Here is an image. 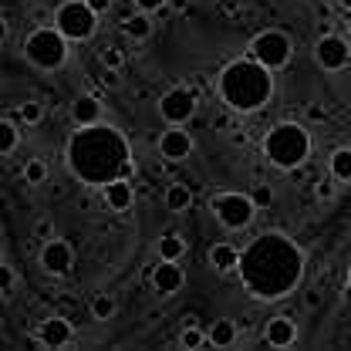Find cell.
Instances as JSON below:
<instances>
[{"label":"cell","mask_w":351,"mask_h":351,"mask_svg":"<svg viewBox=\"0 0 351 351\" xmlns=\"http://www.w3.org/2000/svg\"><path fill=\"white\" fill-rule=\"evenodd\" d=\"M240 280L257 301H284L301 287L304 250L287 233H261L240 254Z\"/></svg>","instance_id":"cell-1"},{"label":"cell","mask_w":351,"mask_h":351,"mask_svg":"<svg viewBox=\"0 0 351 351\" xmlns=\"http://www.w3.org/2000/svg\"><path fill=\"white\" fill-rule=\"evenodd\" d=\"M64 159H68L71 176L85 186H108V182L129 176L132 169V152L125 135L105 122L78 125L71 132V138L64 145Z\"/></svg>","instance_id":"cell-2"},{"label":"cell","mask_w":351,"mask_h":351,"mask_svg":"<svg viewBox=\"0 0 351 351\" xmlns=\"http://www.w3.org/2000/svg\"><path fill=\"white\" fill-rule=\"evenodd\" d=\"M217 95L223 105L237 115H250L261 112L263 105L274 98V71L261 64L257 58H237L230 61L217 78Z\"/></svg>","instance_id":"cell-3"},{"label":"cell","mask_w":351,"mask_h":351,"mask_svg":"<svg viewBox=\"0 0 351 351\" xmlns=\"http://www.w3.org/2000/svg\"><path fill=\"white\" fill-rule=\"evenodd\" d=\"M263 156L270 166L294 173L311 156V135L301 122H280L263 135Z\"/></svg>","instance_id":"cell-4"},{"label":"cell","mask_w":351,"mask_h":351,"mask_svg":"<svg viewBox=\"0 0 351 351\" xmlns=\"http://www.w3.org/2000/svg\"><path fill=\"white\" fill-rule=\"evenodd\" d=\"M24 58L41 71H58L68 61V38L58 27H38L24 38Z\"/></svg>","instance_id":"cell-5"},{"label":"cell","mask_w":351,"mask_h":351,"mask_svg":"<svg viewBox=\"0 0 351 351\" xmlns=\"http://www.w3.org/2000/svg\"><path fill=\"white\" fill-rule=\"evenodd\" d=\"M54 27L68 38V41H88L98 27V14L88 7V0H64L54 10Z\"/></svg>","instance_id":"cell-6"},{"label":"cell","mask_w":351,"mask_h":351,"mask_svg":"<svg viewBox=\"0 0 351 351\" xmlns=\"http://www.w3.org/2000/svg\"><path fill=\"white\" fill-rule=\"evenodd\" d=\"M210 210L226 230H243L257 217V203L250 199V193H217L210 199Z\"/></svg>","instance_id":"cell-7"},{"label":"cell","mask_w":351,"mask_h":351,"mask_svg":"<svg viewBox=\"0 0 351 351\" xmlns=\"http://www.w3.org/2000/svg\"><path fill=\"white\" fill-rule=\"evenodd\" d=\"M291 54H294V44H291V38H287L284 31H277V27L261 31V34L250 41V58H257V61H261V64H267L270 71L287 68Z\"/></svg>","instance_id":"cell-8"},{"label":"cell","mask_w":351,"mask_h":351,"mask_svg":"<svg viewBox=\"0 0 351 351\" xmlns=\"http://www.w3.org/2000/svg\"><path fill=\"white\" fill-rule=\"evenodd\" d=\"M196 108H199V95H196V88H169L162 98H159V115L169 122V125H182V122H189L193 115H196Z\"/></svg>","instance_id":"cell-9"},{"label":"cell","mask_w":351,"mask_h":351,"mask_svg":"<svg viewBox=\"0 0 351 351\" xmlns=\"http://www.w3.org/2000/svg\"><path fill=\"white\" fill-rule=\"evenodd\" d=\"M314 58L324 71H341L351 61V44L345 38H338V34H321L317 44H314Z\"/></svg>","instance_id":"cell-10"},{"label":"cell","mask_w":351,"mask_h":351,"mask_svg":"<svg viewBox=\"0 0 351 351\" xmlns=\"http://www.w3.org/2000/svg\"><path fill=\"white\" fill-rule=\"evenodd\" d=\"M71 263H75V250H71V243L68 240H58V237H51L47 243L41 247V267L47 274H68L71 270Z\"/></svg>","instance_id":"cell-11"},{"label":"cell","mask_w":351,"mask_h":351,"mask_svg":"<svg viewBox=\"0 0 351 351\" xmlns=\"http://www.w3.org/2000/svg\"><path fill=\"white\" fill-rule=\"evenodd\" d=\"M152 287H156V294H162V298H169V294H179L182 291V284H186V274H182V267L179 261H159L152 267Z\"/></svg>","instance_id":"cell-12"},{"label":"cell","mask_w":351,"mask_h":351,"mask_svg":"<svg viewBox=\"0 0 351 351\" xmlns=\"http://www.w3.org/2000/svg\"><path fill=\"white\" fill-rule=\"evenodd\" d=\"M189 152H193V135L186 129L173 125L169 132H162V138H159V156H162L166 162H182V159H189Z\"/></svg>","instance_id":"cell-13"},{"label":"cell","mask_w":351,"mask_h":351,"mask_svg":"<svg viewBox=\"0 0 351 351\" xmlns=\"http://www.w3.org/2000/svg\"><path fill=\"white\" fill-rule=\"evenodd\" d=\"M75 338V328H71V321L68 317H47L41 324V331H38V345L44 348H64L68 341Z\"/></svg>","instance_id":"cell-14"},{"label":"cell","mask_w":351,"mask_h":351,"mask_svg":"<svg viewBox=\"0 0 351 351\" xmlns=\"http://www.w3.org/2000/svg\"><path fill=\"white\" fill-rule=\"evenodd\" d=\"M263 338L270 348H291L298 341V324L291 317H270L263 328Z\"/></svg>","instance_id":"cell-15"},{"label":"cell","mask_w":351,"mask_h":351,"mask_svg":"<svg viewBox=\"0 0 351 351\" xmlns=\"http://www.w3.org/2000/svg\"><path fill=\"white\" fill-rule=\"evenodd\" d=\"M101 193H105V203H108L115 213H125L132 206V199H135V189H132V182L125 176L115 179V182H108V186H101Z\"/></svg>","instance_id":"cell-16"},{"label":"cell","mask_w":351,"mask_h":351,"mask_svg":"<svg viewBox=\"0 0 351 351\" xmlns=\"http://www.w3.org/2000/svg\"><path fill=\"white\" fill-rule=\"evenodd\" d=\"M122 34L129 38V41L142 44L152 38V17L145 14V10H135V14H129L125 21H122Z\"/></svg>","instance_id":"cell-17"},{"label":"cell","mask_w":351,"mask_h":351,"mask_svg":"<svg viewBox=\"0 0 351 351\" xmlns=\"http://www.w3.org/2000/svg\"><path fill=\"white\" fill-rule=\"evenodd\" d=\"M71 119H75V125H95V122H101V101L95 95H82L71 105Z\"/></svg>","instance_id":"cell-18"},{"label":"cell","mask_w":351,"mask_h":351,"mask_svg":"<svg viewBox=\"0 0 351 351\" xmlns=\"http://www.w3.org/2000/svg\"><path fill=\"white\" fill-rule=\"evenodd\" d=\"M210 267L219 270V274L237 270V267H240V250L230 247V243H213V247H210Z\"/></svg>","instance_id":"cell-19"},{"label":"cell","mask_w":351,"mask_h":351,"mask_svg":"<svg viewBox=\"0 0 351 351\" xmlns=\"http://www.w3.org/2000/svg\"><path fill=\"white\" fill-rule=\"evenodd\" d=\"M193 206V189L186 182H173L166 186V210L169 213H186Z\"/></svg>","instance_id":"cell-20"},{"label":"cell","mask_w":351,"mask_h":351,"mask_svg":"<svg viewBox=\"0 0 351 351\" xmlns=\"http://www.w3.org/2000/svg\"><path fill=\"white\" fill-rule=\"evenodd\" d=\"M237 345V324L230 317H219L210 328V348H233Z\"/></svg>","instance_id":"cell-21"},{"label":"cell","mask_w":351,"mask_h":351,"mask_svg":"<svg viewBox=\"0 0 351 351\" xmlns=\"http://www.w3.org/2000/svg\"><path fill=\"white\" fill-rule=\"evenodd\" d=\"M328 169H331V176H335L338 182H351V149L348 145H341V149H335V152H331Z\"/></svg>","instance_id":"cell-22"},{"label":"cell","mask_w":351,"mask_h":351,"mask_svg":"<svg viewBox=\"0 0 351 351\" xmlns=\"http://www.w3.org/2000/svg\"><path fill=\"white\" fill-rule=\"evenodd\" d=\"M182 254H186V240L179 233H166L159 240V261H182Z\"/></svg>","instance_id":"cell-23"},{"label":"cell","mask_w":351,"mask_h":351,"mask_svg":"<svg viewBox=\"0 0 351 351\" xmlns=\"http://www.w3.org/2000/svg\"><path fill=\"white\" fill-rule=\"evenodd\" d=\"M14 119H17V115H3V125H0V152H3V156H10V152L17 149V142H21V132L14 125Z\"/></svg>","instance_id":"cell-24"},{"label":"cell","mask_w":351,"mask_h":351,"mask_svg":"<svg viewBox=\"0 0 351 351\" xmlns=\"http://www.w3.org/2000/svg\"><path fill=\"white\" fill-rule=\"evenodd\" d=\"M115 311H119V304H115L112 294H95V298H91V317H95V321H112Z\"/></svg>","instance_id":"cell-25"},{"label":"cell","mask_w":351,"mask_h":351,"mask_svg":"<svg viewBox=\"0 0 351 351\" xmlns=\"http://www.w3.org/2000/svg\"><path fill=\"white\" fill-rule=\"evenodd\" d=\"M17 119L24 122V125H38L44 119V105L38 101V98H27V101H21L17 105Z\"/></svg>","instance_id":"cell-26"},{"label":"cell","mask_w":351,"mask_h":351,"mask_svg":"<svg viewBox=\"0 0 351 351\" xmlns=\"http://www.w3.org/2000/svg\"><path fill=\"white\" fill-rule=\"evenodd\" d=\"M179 345H182V348H189V351L210 348V335H203L196 324H186V331L179 335Z\"/></svg>","instance_id":"cell-27"},{"label":"cell","mask_w":351,"mask_h":351,"mask_svg":"<svg viewBox=\"0 0 351 351\" xmlns=\"http://www.w3.org/2000/svg\"><path fill=\"white\" fill-rule=\"evenodd\" d=\"M24 179H27V186H41L47 179V162L44 159H27L24 162Z\"/></svg>","instance_id":"cell-28"},{"label":"cell","mask_w":351,"mask_h":351,"mask_svg":"<svg viewBox=\"0 0 351 351\" xmlns=\"http://www.w3.org/2000/svg\"><path fill=\"white\" fill-rule=\"evenodd\" d=\"M98 58H101V64H105V68H112V71H119V68L125 64V54H122V51H119L115 44H105Z\"/></svg>","instance_id":"cell-29"},{"label":"cell","mask_w":351,"mask_h":351,"mask_svg":"<svg viewBox=\"0 0 351 351\" xmlns=\"http://www.w3.org/2000/svg\"><path fill=\"white\" fill-rule=\"evenodd\" d=\"M250 199L257 203V210H267V206H274V189H270L267 182H257V186L250 189Z\"/></svg>","instance_id":"cell-30"},{"label":"cell","mask_w":351,"mask_h":351,"mask_svg":"<svg viewBox=\"0 0 351 351\" xmlns=\"http://www.w3.org/2000/svg\"><path fill=\"white\" fill-rule=\"evenodd\" d=\"M314 193H317V199H335V193H338V179L335 176H328V179H317V186H314Z\"/></svg>","instance_id":"cell-31"},{"label":"cell","mask_w":351,"mask_h":351,"mask_svg":"<svg viewBox=\"0 0 351 351\" xmlns=\"http://www.w3.org/2000/svg\"><path fill=\"white\" fill-rule=\"evenodd\" d=\"M135 10H145V14H159L162 7H169V0H132Z\"/></svg>","instance_id":"cell-32"},{"label":"cell","mask_w":351,"mask_h":351,"mask_svg":"<svg viewBox=\"0 0 351 351\" xmlns=\"http://www.w3.org/2000/svg\"><path fill=\"white\" fill-rule=\"evenodd\" d=\"M0 291H3V298H10V294H14V270H10L7 263L0 267Z\"/></svg>","instance_id":"cell-33"},{"label":"cell","mask_w":351,"mask_h":351,"mask_svg":"<svg viewBox=\"0 0 351 351\" xmlns=\"http://www.w3.org/2000/svg\"><path fill=\"white\" fill-rule=\"evenodd\" d=\"M307 119H311V122H328V112L317 108V105H307Z\"/></svg>","instance_id":"cell-34"},{"label":"cell","mask_w":351,"mask_h":351,"mask_svg":"<svg viewBox=\"0 0 351 351\" xmlns=\"http://www.w3.org/2000/svg\"><path fill=\"white\" fill-rule=\"evenodd\" d=\"M112 3H115V0H88V7H91L95 14H108V10H112Z\"/></svg>","instance_id":"cell-35"},{"label":"cell","mask_w":351,"mask_h":351,"mask_svg":"<svg viewBox=\"0 0 351 351\" xmlns=\"http://www.w3.org/2000/svg\"><path fill=\"white\" fill-rule=\"evenodd\" d=\"M108 88H119L122 85V78H119V71H112V68H105V78H101Z\"/></svg>","instance_id":"cell-36"},{"label":"cell","mask_w":351,"mask_h":351,"mask_svg":"<svg viewBox=\"0 0 351 351\" xmlns=\"http://www.w3.org/2000/svg\"><path fill=\"white\" fill-rule=\"evenodd\" d=\"M304 304L307 307H321V291H307V294H304Z\"/></svg>","instance_id":"cell-37"},{"label":"cell","mask_w":351,"mask_h":351,"mask_svg":"<svg viewBox=\"0 0 351 351\" xmlns=\"http://www.w3.org/2000/svg\"><path fill=\"white\" fill-rule=\"evenodd\" d=\"M230 138H233V145H247V135H243L240 129H233V135H230Z\"/></svg>","instance_id":"cell-38"},{"label":"cell","mask_w":351,"mask_h":351,"mask_svg":"<svg viewBox=\"0 0 351 351\" xmlns=\"http://www.w3.org/2000/svg\"><path fill=\"white\" fill-rule=\"evenodd\" d=\"M47 233H51V223L41 219V223H38V237H47Z\"/></svg>","instance_id":"cell-39"},{"label":"cell","mask_w":351,"mask_h":351,"mask_svg":"<svg viewBox=\"0 0 351 351\" xmlns=\"http://www.w3.org/2000/svg\"><path fill=\"white\" fill-rule=\"evenodd\" d=\"M169 7H173V10H182V7H189V0H169Z\"/></svg>","instance_id":"cell-40"},{"label":"cell","mask_w":351,"mask_h":351,"mask_svg":"<svg viewBox=\"0 0 351 351\" xmlns=\"http://www.w3.org/2000/svg\"><path fill=\"white\" fill-rule=\"evenodd\" d=\"M341 7H345V10H351V0H341Z\"/></svg>","instance_id":"cell-41"},{"label":"cell","mask_w":351,"mask_h":351,"mask_svg":"<svg viewBox=\"0 0 351 351\" xmlns=\"http://www.w3.org/2000/svg\"><path fill=\"white\" fill-rule=\"evenodd\" d=\"M345 345H351V335H348V338H345Z\"/></svg>","instance_id":"cell-42"},{"label":"cell","mask_w":351,"mask_h":351,"mask_svg":"<svg viewBox=\"0 0 351 351\" xmlns=\"http://www.w3.org/2000/svg\"><path fill=\"white\" fill-rule=\"evenodd\" d=\"M348 38H351V24H348Z\"/></svg>","instance_id":"cell-43"},{"label":"cell","mask_w":351,"mask_h":351,"mask_svg":"<svg viewBox=\"0 0 351 351\" xmlns=\"http://www.w3.org/2000/svg\"><path fill=\"white\" fill-rule=\"evenodd\" d=\"M348 284H351V270H348Z\"/></svg>","instance_id":"cell-44"}]
</instances>
